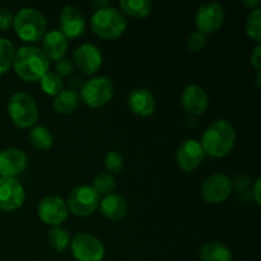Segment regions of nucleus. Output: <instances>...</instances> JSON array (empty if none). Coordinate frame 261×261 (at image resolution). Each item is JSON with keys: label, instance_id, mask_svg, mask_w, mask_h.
Instances as JSON below:
<instances>
[{"label": "nucleus", "instance_id": "obj_27", "mask_svg": "<svg viewBox=\"0 0 261 261\" xmlns=\"http://www.w3.org/2000/svg\"><path fill=\"white\" fill-rule=\"evenodd\" d=\"M14 46L8 38L0 37V75L7 73L13 66L14 60Z\"/></svg>", "mask_w": 261, "mask_h": 261}, {"label": "nucleus", "instance_id": "obj_29", "mask_svg": "<svg viewBox=\"0 0 261 261\" xmlns=\"http://www.w3.org/2000/svg\"><path fill=\"white\" fill-rule=\"evenodd\" d=\"M246 33L251 40L259 43L261 41V10H251L246 20Z\"/></svg>", "mask_w": 261, "mask_h": 261}, {"label": "nucleus", "instance_id": "obj_15", "mask_svg": "<svg viewBox=\"0 0 261 261\" xmlns=\"http://www.w3.org/2000/svg\"><path fill=\"white\" fill-rule=\"evenodd\" d=\"M27 155L18 148L0 150V178H15L27 168Z\"/></svg>", "mask_w": 261, "mask_h": 261}, {"label": "nucleus", "instance_id": "obj_19", "mask_svg": "<svg viewBox=\"0 0 261 261\" xmlns=\"http://www.w3.org/2000/svg\"><path fill=\"white\" fill-rule=\"evenodd\" d=\"M42 53L48 60L58 61L64 58L69 48L68 38L58 30L46 32L42 40Z\"/></svg>", "mask_w": 261, "mask_h": 261}, {"label": "nucleus", "instance_id": "obj_12", "mask_svg": "<svg viewBox=\"0 0 261 261\" xmlns=\"http://www.w3.org/2000/svg\"><path fill=\"white\" fill-rule=\"evenodd\" d=\"M73 61L74 66H76L79 71L87 75H93L101 69L103 58L101 50L96 45L83 43L74 51Z\"/></svg>", "mask_w": 261, "mask_h": 261}, {"label": "nucleus", "instance_id": "obj_9", "mask_svg": "<svg viewBox=\"0 0 261 261\" xmlns=\"http://www.w3.org/2000/svg\"><path fill=\"white\" fill-rule=\"evenodd\" d=\"M231 178L227 175L221 172H216L205 178V181L201 185V195L203 199L209 204H221L229 198L232 193Z\"/></svg>", "mask_w": 261, "mask_h": 261}, {"label": "nucleus", "instance_id": "obj_20", "mask_svg": "<svg viewBox=\"0 0 261 261\" xmlns=\"http://www.w3.org/2000/svg\"><path fill=\"white\" fill-rule=\"evenodd\" d=\"M99 209L105 218L110 221H120L126 217L129 212V204L124 196L112 193L99 200Z\"/></svg>", "mask_w": 261, "mask_h": 261}, {"label": "nucleus", "instance_id": "obj_16", "mask_svg": "<svg viewBox=\"0 0 261 261\" xmlns=\"http://www.w3.org/2000/svg\"><path fill=\"white\" fill-rule=\"evenodd\" d=\"M60 32L66 38L81 37L86 31V19L81 10L74 5H66L61 9L60 15Z\"/></svg>", "mask_w": 261, "mask_h": 261}, {"label": "nucleus", "instance_id": "obj_7", "mask_svg": "<svg viewBox=\"0 0 261 261\" xmlns=\"http://www.w3.org/2000/svg\"><path fill=\"white\" fill-rule=\"evenodd\" d=\"M65 203L68 211L78 217H88L98 209L99 195L92 186L79 185L69 193Z\"/></svg>", "mask_w": 261, "mask_h": 261}, {"label": "nucleus", "instance_id": "obj_21", "mask_svg": "<svg viewBox=\"0 0 261 261\" xmlns=\"http://www.w3.org/2000/svg\"><path fill=\"white\" fill-rule=\"evenodd\" d=\"M79 94L73 89H63L54 97V110L60 115H69L79 106Z\"/></svg>", "mask_w": 261, "mask_h": 261}, {"label": "nucleus", "instance_id": "obj_11", "mask_svg": "<svg viewBox=\"0 0 261 261\" xmlns=\"http://www.w3.org/2000/svg\"><path fill=\"white\" fill-rule=\"evenodd\" d=\"M68 206L59 196H46L37 206L38 218L46 224L59 227L68 218Z\"/></svg>", "mask_w": 261, "mask_h": 261}, {"label": "nucleus", "instance_id": "obj_37", "mask_svg": "<svg viewBox=\"0 0 261 261\" xmlns=\"http://www.w3.org/2000/svg\"><path fill=\"white\" fill-rule=\"evenodd\" d=\"M70 84L74 87L73 91H75V89L82 88V86H83V81H82V79L79 78V76H71Z\"/></svg>", "mask_w": 261, "mask_h": 261}, {"label": "nucleus", "instance_id": "obj_31", "mask_svg": "<svg viewBox=\"0 0 261 261\" xmlns=\"http://www.w3.org/2000/svg\"><path fill=\"white\" fill-rule=\"evenodd\" d=\"M206 46V35L200 32V31H194L190 33L188 38V47L190 48L193 53H199L203 50Z\"/></svg>", "mask_w": 261, "mask_h": 261}, {"label": "nucleus", "instance_id": "obj_33", "mask_svg": "<svg viewBox=\"0 0 261 261\" xmlns=\"http://www.w3.org/2000/svg\"><path fill=\"white\" fill-rule=\"evenodd\" d=\"M13 13L5 7H0V31L8 30L13 25Z\"/></svg>", "mask_w": 261, "mask_h": 261}, {"label": "nucleus", "instance_id": "obj_39", "mask_svg": "<svg viewBox=\"0 0 261 261\" xmlns=\"http://www.w3.org/2000/svg\"><path fill=\"white\" fill-rule=\"evenodd\" d=\"M256 84H257V87H260V71H259V73H257V78H256Z\"/></svg>", "mask_w": 261, "mask_h": 261}, {"label": "nucleus", "instance_id": "obj_34", "mask_svg": "<svg viewBox=\"0 0 261 261\" xmlns=\"http://www.w3.org/2000/svg\"><path fill=\"white\" fill-rule=\"evenodd\" d=\"M250 60H251V64L254 65V68L256 70H260L261 69V46L257 45L256 47L254 48V51L251 53V56H250Z\"/></svg>", "mask_w": 261, "mask_h": 261}, {"label": "nucleus", "instance_id": "obj_10", "mask_svg": "<svg viewBox=\"0 0 261 261\" xmlns=\"http://www.w3.org/2000/svg\"><path fill=\"white\" fill-rule=\"evenodd\" d=\"M224 9L218 3H206L199 7L195 14V24L198 31L205 33H214L223 25Z\"/></svg>", "mask_w": 261, "mask_h": 261}, {"label": "nucleus", "instance_id": "obj_4", "mask_svg": "<svg viewBox=\"0 0 261 261\" xmlns=\"http://www.w3.org/2000/svg\"><path fill=\"white\" fill-rule=\"evenodd\" d=\"M126 19L122 13L112 7L96 10L91 18L92 31L105 40L119 38L126 31Z\"/></svg>", "mask_w": 261, "mask_h": 261}, {"label": "nucleus", "instance_id": "obj_1", "mask_svg": "<svg viewBox=\"0 0 261 261\" xmlns=\"http://www.w3.org/2000/svg\"><path fill=\"white\" fill-rule=\"evenodd\" d=\"M236 129L231 121L219 119L212 122L201 137L200 145L204 153L213 158L228 155L236 144Z\"/></svg>", "mask_w": 261, "mask_h": 261}, {"label": "nucleus", "instance_id": "obj_28", "mask_svg": "<svg viewBox=\"0 0 261 261\" xmlns=\"http://www.w3.org/2000/svg\"><path fill=\"white\" fill-rule=\"evenodd\" d=\"M41 89L48 96H54L63 91V79L54 71H48L40 79Z\"/></svg>", "mask_w": 261, "mask_h": 261}, {"label": "nucleus", "instance_id": "obj_14", "mask_svg": "<svg viewBox=\"0 0 261 261\" xmlns=\"http://www.w3.org/2000/svg\"><path fill=\"white\" fill-rule=\"evenodd\" d=\"M205 158L200 142L195 139H186L180 144L176 152V162L177 166L185 172H191L203 163Z\"/></svg>", "mask_w": 261, "mask_h": 261}, {"label": "nucleus", "instance_id": "obj_18", "mask_svg": "<svg viewBox=\"0 0 261 261\" xmlns=\"http://www.w3.org/2000/svg\"><path fill=\"white\" fill-rule=\"evenodd\" d=\"M130 110L133 114L142 117H148L154 114L157 102L155 97L153 96L149 89L137 88L130 92L129 99H127Z\"/></svg>", "mask_w": 261, "mask_h": 261}, {"label": "nucleus", "instance_id": "obj_25", "mask_svg": "<svg viewBox=\"0 0 261 261\" xmlns=\"http://www.w3.org/2000/svg\"><path fill=\"white\" fill-rule=\"evenodd\" d=\"M48 245L56 252H64L70 245V236L66 229L61 227H53L47 234Z\"/></svg>", "mask_w": 261, "mask_h": 261}, {"label": "nucleus", "instance_id": "obj_3", "mask_svg": "<svg viewBox=\"0 0 261 261\" xmlns=\"http://www.w3.org/2000/svg\"><path fill=\"white\" fill-rule=\"evenodd\" d=\"M15 35L27 43H36L43 38L47 31L45 15L36 8H22L13 18Z\"/></svg>", "mask_w": 261, "mask_h": 261}, {"label": "nucleus", "instance_id": "obj_5", "mask_svg": "<svg viewBox=\"0 0 261 261\" xmlns=\"http://www.w3.org/2000/svg\"><path fill=\"white\" fill-rule=\"evenodd\" d=\"M8 114L13 124L19 129L35 126L38 120V109L35 99L24 92L12 94L8 101Z\"/></svg>", "mask_w": 261, "mask_h": 261}, {"label": "nucleus", "instance_id": "obj_13", "mask_svg": "<svg viewBox=\"0 0 261 261\" xmlns=\"http://www.w3.org/2000/svg\"><path fill=\"white\" fill-rule=\"evenodd\" d=\"M25 190L15 178H0V209L17 211L24 204Z\"/></svg>", "mask_w": 261, "mask_h": 261}, {"label": "nucleus", "instance_id": "obj_17", "mask_svg": "<svg viewBox=\"0 0 261 261\" xmlns=\"http://www.w3.org/2000/svg\"><path fill=\"white\" fill-rule=\"evenodd\" d=\"M184 109L190 116H200L209 106V96L205 89L199 84H189L181 96Z\"/></svg>", "mask_w": 261, "mask_h": 261}, {"label": "nucleus", "instance_id": "obj_30", "mask_svg": "<svg viewBox=\"0 0 261 261\" xmlns=\"http://www.w3.org/2000/svg\"><path fill=\"white\" fill-rule=\"evenodd\" d=\"M105 167L107 168L109 173L111 175H117L124 168V158L116 150L107 152L105 155Z\"/></svg>", "mask_w": 261, "mask_h": 261}, {"label": "nucleus", "instance_id": "obj_36", "mask_svg": "<svg viewBox=\"0 0 261 261\" xmlns=\"http://www.w3.org/2000/svg\"><path fill=\"white\" fill-rule=\"evenodd\" d=\"M260 4V0H244V2H242V5H244V7L250 8L251 10L259 9Z\"/></svg>", "mask_w": 261, "mask_h": 261}, {"label": "nucleus", "instance_id": "obj_38", "mask_svg": "<svg viewBox=\"0 0 261 261\" xmlns=\"http://www.w3.org/2000/svg\"><path fill=\"white\" fill-rule=\"evenodd\" d=\"M93 7L96 8V10L98 9H103V8H107L109 7V2L107 0H96V2H93Z\"/></svg>", "mask_w": 261, "mask_h": 261}, {"label": "nucleus", "instance_id": "obj_32", "mask_svg": "<svg viewBox=\"0 0 261 261\" xmlns=\"http://www.w3.org/2000/svg\"><path fill=\"white\" fill-rule=\"evenodd\" d=\"M73 71H74V64L69 58H65V56H64V58H61L60 60H58L55 63V71H54V73L58 74L60 78L71 75Z\"/></svg>", "mask_w": 261, "mask_h": 261}, {"label": "nucleus", "instance_id": "obj_2", "mask_svg": "<svg viewBox=\"0 0 261 261\" xmlns=\"http://www.w3.org/2000/svg\"><path fill=\"white\" fill-rule=\"evenodd\" d=\"M13 68L15 74L25 82L40 81L50 69V60L42 50L35 46H23L14 54Z\"/></svg>", "mask_w": 261, "mask_h": 261}, {"label": "nucleus", "instance_id": "obj_26", "mask_svg": "<svg viewBox=\"0 0 261 261\" xmlns=\"http://www.w3.org/2000/svg\"><path fill=\"white\" fill-rule=\"evenodd\" d=\"M117 181L115 178L114 175L109 172H101L94 177L93 185L92 188L96 190V193L98 195H109V194H112V191L116 189Z\"/></svg>", "mask_w": 261, "mask_h": 261}, {"label": "nucleus", "instance_id": "obj_8", "mask_svg": "<svg viewBox=\"0 0 261 261\" xmlns=\"http://www.w3.org/2000/svg\"><path fill=\"white\" fill-rule=\"evenodd\" d=\"M71 254L76 261H102L105 246L93 234L81 232L70 241Z\"/></svg>", "mask_w": 261, "mask_h": 261}, {"label": "nucleus", "instance_id": "obj_24", "mask_svg": "<svg viewBox=\"0 0 261 261\" xmlns=\"http://www.w3.org/2000/svg\"><path fill=\"white\" fill-rule=\"evenodd\" d=\"M122 12L134 18H145L152 13L153 3L150 0H121Z\"/></svg>", "mask_w": 261, "mask_h": 261}, {"label": "nucleus", "instance_id": "obj_22", "mask_svg": "<svg viewBox=\"0 0 261 261\" xmlns=\"http://www.w3.org/2000/svg\"><path fill=\"white\" fill-rule=\"evenodd\" d=\"M201 261H232L233 255L232 251L226 246L217 241L206 242L200 250Z\"/></svg>", "mask_w": 261, "mask_h": 261}, {"label": "nucleus", "instance_id": "obj_6", "mask_svg": "<svg viewBox=\"0 0 261 261\" xmlns=\"http://www.w3.org/2000/svg\"><path fill=\"white\" fill-rule=\"evenodd\" d=\"M114 97V84L106 76H94L83 82L79 98L92 109H99Z\"/></svg>", "mask_w": 261, "mask_h": 261}, {"label": "nucleus", "instance_id": "obj_23", "mask_svg": "<svg viewBox=\"0 0 261 261\" xmlns=\"http://www.w3.org/2000/svg\"><path fill=\"white\" fill-rule=\"evenodd\" d=\"M28 142L35 149L47 150L54 144V135L47 127L35 126L28 133Z\"/></svg>", "mask_w": 261, "mask_h": 261}, {"label": "nucleus", "instance_id": "obj_35", "mask_svg": "<svg viewBox=\"0 0 261 261\" xmlns=\"http://www.w3.org/2000/svg\"><path fill=\"white\" fill-rule=\"evenodd\" d=\"M260 186H261V180H260V178H257L256 182H255V185H254V188H252V190H251L252 196H254V200H255V203L257 204V205H260V203H261Z\"/></svg>", "mask_w": 261, "mask_h": 261}]
</instances>
